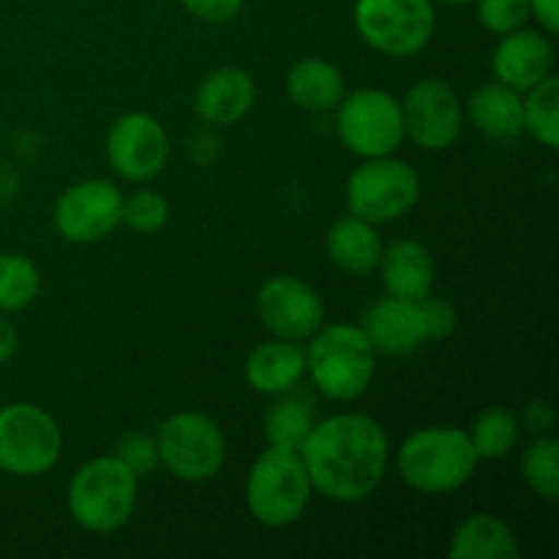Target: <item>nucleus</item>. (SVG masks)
<instances>
[{
    "mask_svg": "<svg viewBox=\"0 0 559 559\" xmlns=\"http://www.w3.org/2000/svg\"><path fill=\"white\" fill-rule=\"evenodd\" d=\"M311 489L338 506H355L377 491L391 462V440L380 420L338 413L317 420L300 448Z\"/></svg>",
    "mask_w": 559,
    "mask_h": 559,
    "instance_id": "f257e3e1",
    "label": "nucleus"
},
{
    "mask_svg": "<svg viewBox=\"0 0 559 559\" xmlns=\"http://www.w3.org/2000/svg\"><path fill=\"white\" fill-rule=\"evenodd\" d=\"M306 342V377L322 399L344 404L369 391L377 371V353L364 328L322 322Z\"/></svg>",
    "mask_w": 559,
    "mask_h": 559,
    "instance_id": "f03ea898",
    "label": "nucleus"
},
{
    "mask_svg": "<svg viewBox=\"0 0 559 559\" xmlns=\"http://www.w3.org/2000/svg\"><path fill=\"white\" fill-rule=\"evenodd\" d=\"M478 453L467 429L426 426L396 451V473L418 495H451L464 489L478 469Z\"/></svg>",
    "mask_w": 559,
    "mask_h": 559,
    "instance_id": "7ed1b4c3",
    "label": "nucleus"
},
{
    "mask_svg": "<svg viewBox=\"0 0 559 559\" xmlns=\"http://www.w3.org/2000/svg\"><path fill=\"white\" fill-rule=\"evenodd\" d=\"M140 478L115 453L82 464L69 480L66 506L76 527L93 535H112L134 516Z\"/></svg>",
    "mask_w": 559,
    "mask_h": 559,
    "instance_id": "20e7f679",
    "label": "nucleus"
},
{
    "mask_svg": "<svg viewBox=\"0 0 559 559\" xmlns=\"http://www.w3.org/2000/svg\"><path fill=\"white\" fill-rule=\"evenodd\" d=\"M311 495L314 489L298 451L267 445L246 475V511L267 530H282L298 522L309 508Z\"/></svg>",
    "mask_w": 559,
    "mask_h": 559,
    "instance_id": "39448f33",
    "label": "nucleus"
},
{
    "mask_svg": "<svg viewBox=\"0 0 559 559\" xmlns=\"http://www.w3.org/2000/svg\"><path fill=\"white\" fill-rule=\"evenodd\" d=\"M158 462L183 484H205L227 462V437L222 426L200 409L173 413L156 429Z\"/></svg>",
    "mask_w": 559,
    "mask_h": 559,
    "instance_id": "423d86ee",
    "label": "nucleus"
},
{
    "mask_svg": "<svg viewBox=\"0 0 559 559\" xmlns=\"http://www.w3.org/2000/svg\"><path fill=\"white\" fill-rule=\"evenodd\" d=\"M63 456V431L58 420L33 402L0 407V473L38 478L52 473Z\"/></svg>",
    "mask_w": 559,
    "mask_h": 559,
    "instance_id": "0eeeda50",
    "label": "nucleus"
},
{
    "mask_svg": "<svg viewBox=\"0 0 559 559\" xmlns=\"http://www.w3.org/2000/svg\"><path fill=\"white\" fill-rule=\"evenodd\" d=\"M347 207L371 224H391L407 216L420 200V175L404 158H360L347 180Z\"/></svg>",
    "mask_w": 559,
    "mask_h": 559,
    "instance_id": "6e6552de",
    "label": "nucleus"
},
{
    "mask_svg": "<svg viewBox=\"0 0 559 559\" xmlns=\"http://www.w3.org/2000/svg\"><path fill=\"white\" fill-rule=\"evenodd\" d=\"M353 22L374 52L413 58L435 36V0H355Z\"/></svg>",
    "mask_w": 559,
    "mask_h": 559,
    "instance_id": "1a4fd4ad",
    "label": "nucleus"
},
{
    "mask_svg": "<svg viewBox=\"0 0 559 559\" xmlns=\"http://www.w3.org/2000/svg\"><path fill=\"white\" fill-rule=\"evenodd\" d=\"M336 131L353 156H393L407 140L402 102L382 87L344 93L336 107Z\"/></svg>",
    "mask_w": 559,
    "mask_h": 559,
    "instance_id": "9d476101",
    "label": "nucleus"
},
{
    "mask_svg": "<svg viewBox=\"0 0 559 559\" xmlns=\"http://www.w3.org/2000/svg\"><path fill=\"white\" fill-rule=\"evenodd\" d=\"M404 136L420 151H448L462 136L464 107L459 93L440 76L418 80L402 98Z\"/></svg>",
    "mask_w": 559,
    "mask_h": 559,
    "instance_id": "9b49d317",
    "label": "nucleus"
},
{
    "mask_svg": "<svg viewBox=\"0 0 559 559\" xmlns=\"http://www.w3.org/2000/svg\"><path fill=\"white\" fill-rule=\"evenodd\" d=\"M52 222L69 243H96L123 224V191L104 178L71 183L55 202Z\"/></svg>",
    "mask_w": 559,
    "mask_h": 559,
    "instance_id": "f8f14e48",
    "label": "nucleus"
},
{
    "mask_svg": "<svg viewBox=\"0 0 559 559\" xmlns=\"http://www.w3.org/2000/svg\"><path fill=\"white\" fill-rule=\"evenodd\" d=\"M169 158V136L162 120L151 112H126L107 131V162L118 178L147 183Z\"/></svg>",
    "mask_w": 559,
    "mask_h": 559,
    "instance_id": "ddd939ff",
    "label": "nucleus"
},
{
    "mask_svg": "<svg viewBox=\"0 0 559 559\" xmlns=\"http://www.w3.org/2000/svg\"><path fill=\"white\" fill-rule=\"evenodd\" d=\"M257 317L271 336L306 342L325 322V304L304 278L282 273L267 278L257 293Z\"/></svg>",
    "mask_w": 559,
    "mask_h": 559,
    "instance_id": "4468645a",
    "label": "nucleus"
},
{
    "mask_svg": "<svg viewBox=\"0 0 559 559\" xmlns=\"http://www.w3.org/2000/svg\"><path fill=\"white\" fill-rule=\"evenodd\" d=\"M360 328H364L366 338H369L377 355L402 358V355H413L424 344H429L420 300L396 298V295L380 298L366 309Z\"/></svg>",
    "mask_w": 559,
    "mask_h": 559,
    "instance_id": "2eb2a0df",
    "label": "nucleus"
},
{
    "mask_svg": "<svg viewBox=\"0 0 559 559\" xmlns=\"http://www.w3.org/2000/svg\"><path fill=\"white\" fill-rule=\"evenodd\" d=\"M491 71H495L497 82L519 93H527L530 87L555 74V47L544 31L516 27V31L506 33L495 47Z\"/></svg>",
    "mask_w": 559,
    "mask_h": 559,
    "instance_id": "dca6fc26",
    "label": "nucleus"
},
{
    "mask_svg": "<svg viewBox=\"0 0 559 559\" xmlns=\"http://www.w3.org/2000/svg\"><path fill=\"white\" fill-rule=\"evenodd\" d=\"M257 85L249 71L222 66L197 87L194 109L207 126H235L254 109Z\"/></svg>",
    "mask_w": 559,
    "mask_h": 559,
    "instance_id": "f3484780",
    "label": "nucleus"
},
{
    "mask_svg": "<svg viewBox=\"0 0 559 559\" xmlns=\"http://www.w3.org/2000/svg\"><path fill=\"white\" fill-rule=\"evenodd\" d=\"M246 382L262 396H278V393L295 391L306 377V353L300 342L271 336L260 342L243 364Z\"/></svg>",
    "mask_w": 559,
    "mask_h": 559,
    "instance_id": "a211bd4d",
    "label": "nucleus"
},
{
    "mask_svg": "<svg viewBox=\"0 0 559 559\" xmlns=\"http://www.w3.org/2000/svg\"><path fill=\"white\" fill-rule=\"evenodd\" d=\"M377 271H380L388 295H396V298L420 300L435 289V257L420 240L399 238L388 243L382 249Z\"/></svg>",
    "mask_w": 559,
    "mask_h": 559,
    "instance_id": "6ab92c4d",
    "label": "nucleus"
},
{
    "mask_svg": "<svg viewBox=\"0 0 559 559\" xmlns=\"http://www.w3.org/2000/svg\"><path fill=\"white\" fill-rule=\"evenodd\" d=\"M382 249L385 243L377 233V224L353 216V213L336 218L325 235L328 260L349 276H366V273L377 271Z\"/></svg>",
    "mask_w": 559,
    "mask_h": 559,
    "instance_id": "aec40b11",
    "label": "nucleus"
},
{
    "mask_svg": "<svg viewBox=\"0 0 559 559\" xmlns=\"http://www.w3.org/2000/svg\"><path fill=\"white\" fill-rule=\"evenodd\" d=\"M467 118L473 120L480 134L491 140H513L524 134V104L522 93L502 82L480 85L467 98Z\"/></svg>",
    "mask_w": 559,
    "mask_h": 559,
    "instance_id": "412c9836",
    "label": "nucleus"
},
{
    "mask_svg": "<svg viewBox=\"0 0 559 559\" xmlns=\"http://www.w3.org/2000/svg\"><path fill=\"white\" fill-rule=\"evenodd\" d=\"M347 93L342 69L325 58H304L289 69L287 96L306 112H331Z\"/></svg>",
    "mask_w": 559,
    "mask_h": 559,
    "instance_id": "4be33fe9",
    "label": "nucleus"
},
{
    "mask_svg": "<svg viewBox=\"0 0 559 559\" xmlns=\"http://www.w3.org/2000/svg\"><path fill=\"white\" fill-rule=\"evenodd\" d=\"M448 555L453 559H513L519 557V544L502 519L473 513L456 527Z\"/></svg>",
    "mask_w": 559,
    "mask_h": 559,
    "instance_id": "5701e85b",
    "label": "nucleus"
},
{
    "mask_svg": "<svg viewBox=\"0 0 559 559\" xmlns=\"http://www.w3.org/2000/svg\"><path fill=\"white\" fill-rule=\"evenodd\" d=\"M276 402L265 413V440L271 448H284V451H300L314 429L317 413L314 404L304 393H278Z\"/></svg>",
    "mask_w": 559,
    "mask_h": 559,
    "instance_id": "b1692460",
    "label": "nucleus"
},
{
    "mask_svg": "<svg viewBox=\"0 0 559 559\" xmlns=\"http://www.w3.org/2000/svg\"><path fill=\"white\" fill-rule=\"evenodd\" d=\"M469 442H473L475 453L480 462H497V459L511 456L516 448L519 437H522V426L513 409L508 407H489L473 420L467 429Z\"/></svg>",
    "mask_w": 559,
    "mask_h": 559,
    "instance_id": "393cba45",
    "label": "nucleus"
},
{
    "mask_svg": "<svg viewBox=\"0 0 559 559\" xmlns=\"http://www.w3.org/2000/svg\"><path fill=\"white\" fill-rule=\"evenodd\" d=\"M524 131L549 151L559 147V76L549 74L522 96Z\"/></svg>",
    "mask_w": 559,
    "mask_h": 559,
    "instance_id": "a878e982",
    "label": "nucleus"
},
{
    "mask_svg": "<svg viewBox=\"0 0 559 559\" xmlns=\"http://www.w3.org/2000/svg\"><path fill=\"white\" fill-rule=\"evenodd\" d=\"M41 293V271L25 254H0V314L27 309Z\"/></svg>",
    "mask_w": 559,
    "mask_h": 559,
    "instance_id": "bb28decb",
    "label": "nucleus"
},
{
    "mask_svg": "<svg viewBox=\"0 0 559 559\" xmlns=\"http://www.w3.org/2000/svg\"><path fill=\"white\" fill-rule=\"evenodd\" d=\"M522 478L530 491L555 502L559 497V442L551 435L535 437L522 453Z\"/></svg>",
    "mask_w": 559,
    "mask_h": 559,
    "instance_id": "cd10ccee",
    "label": "nucleus"
},
{
    "mask_svg": "<svg viewBox=\"0 0 559 559\" xmlns=\"http://www.w3.org/2000/svg\"><path fill=\"white\" fill-rule=\"evenodd\" d=\"M169 222L167 197L153 189H140L123 197V224L140 235H153Z\"/></svg>",
    "mask_w": 559,
    "mask_h": 559,
    "instance_id": "c85d7f7f",
    "label": "nucleus"
},
{
    "mask_svg": "<svg viewBox=\"0 0 559 559\" xmlns=\"http://www.w3.org/2000/svg\"><path fill=\"white\" fill-rule=\"evenodd\" d=\"M478 3V20L495 36L524 27L530 20V0H475Z\"/></svg>",
    "mask_w": 559,
    "mask_h": 559,
    "instance_id": "c756f323",
    "label": "nucleus"
},
{
    "mask_svg": "<svg viewBox=\"0 0 559 559\" xmlns=\"http://www.w3.org/2000/svg\"><path fill=\"white\" fill-rule=\"evenodd\" d=\"M115 456L136 475V478H147L151 473H156L158 462V445L156 437L145 435V431H129L118 440L115 445Z\"/></svg>",
    "mask_w": 559,
    "mask_h": 559,
    "instance_id": "7c9ffc66",
    "label": "nucleus"
},
{
    "mask_svg": "<svg viewBox=\"0 0 559 559\" xmlns=\"http://www.w3.org/2000/svg\"><path fill=\"white\" fill-rule=\"evenodd\" d=\"M424 304V317H426V331H429V342H442V338L453 336L459 325V314L448 300L435 298V295H426L420 298Z\"/></svg>",
    "mask_w": 559,
    "mask_h": 559,
    "instance_id": "2f4dec72",
    "label": "nucleus"
},
{
    "mask_svg": "<svg viewBox=\"0 0 559 559\" xmlns=\"http://www.w3.org/2000/svg\"><path fill=\"white\" fill-rule=\"evenodd\" d=\"M246 0H180L186 11L191 16L202 22H211V25H224V22H233L240 14Z\"/></svg>",
    "mask_w": 559,
    "mask_h": 559,
    "instance_id": "473e14b6",
    "label": "nucleus"
},
{
    "mask_svg": "<svg viewBox=\"0 0 559 559\" xmlns=\"http://www.w3.org/2000/svg\"><path fill=\"white\" fill-rule=\"evenodd\" d=\"M519 426L524 431H530L533 437H544L551 435L557 426V413L549 402H530L524 407V415L519 418Z\"/></svg>",
    "mask_w": 559,
    "mask_h": 559,
    "instance_id": "72a5a7b5",
    "label": "nucleus"
},
{
    "mask_svg": "<svg viewBox=\"0 0 559 559\" xmlns=\"http://www.w3.org/2000/svg\"><path fill=\"white\" fill-rule=\"evenodd\" d=\"M530 16L538 20L546 36H555L559 31V0H530Z\"/></svg>",
    "mask_w": 559,
    "mask_h": 559,
    "instance_id": "f704fd0d",
    "label": "nucleus"
},
{
    "mask_svg": "<svg viewBox=\"0 0 559 559\" xmlns=\"http://www.w3.org/2000/svg\"><path fill=\"white\" fill-rule=\"evenodd\" d=\"M16 347H20V333H16L14 322L0 314V366L14 358Z\"/></svg>",
    "mask_w": 559,
    "mask_h": 559,
    "instance_id": "c9c22d12",
    "label": "nucleus"
},
{
    "mask_svg": "<svg viewBox=\"0 0 559 559\" xmlns=\"http://www.w3.org/2000/svg\"><path fill=\"white\" fill-rule=\"evenodd\" d=\"M435 3H445V5H467V3H475V0H435Z\"/></svg>",
    "mask_w": 559,
    "mask_h": 559,
    "instance_id": "e433bc0d",
    "label": "nucleus"
}]
</instances>
